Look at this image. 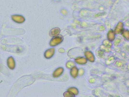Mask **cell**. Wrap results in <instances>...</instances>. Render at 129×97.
Masks as SVG:
<instances>
[{"instance_id":"6da1fadb","label":"cell","mask_w":129,"mask_h":97,"mask_svg":"<svg viewBox=\"0 0 129 97\" xmlns=\"http://www.w3.org/2000/svg\"><path fill=\"white\" fill-rule=\"evenodd\" d=\"M7 64L9 69L13 70L16 66L15 60L12 56H10L7 59Z\"/></svg>"},{"instance_id":"7a4b0ae2","label":"cell","mask_w":129,"mask_h":97,"mask_svg":"<svg viewBox=\"0 0 129 97\" xmlns=\"http://www.w3.org/2000/svg\"><path fill=\"white\" fill-rule=\"evenodd\" d=\"M54 49L53 48H50L45 51L44 54V56L46 58H51L54 54Z\"/></svg>"},{"instance_id":"3957f363","label":"cell","mask_w":129,"mask_h":97,"mask_svg":"<svg viewBox=\"0 0 129 97\" xmlns=\"http://www.w3.org/2000/svg\"><path fill=\"white\" fill-rule=\"evenodd\" d=\"M12 19L15 22L19 23H22L25 20L24 18L20 16H12Z\"/></svg>"},{"instance_id":"277c9868","label":"cell","mask_w":129,"mask_h":97,"mask_svg":"<svg viewBox=\"0 0 129 97\" xmlns=\"http://www.w3.org/2000/svg\"><path fill=\"white\" fill-rule=\"evenodd\" d=\"M58 28H54L50 32V35L52 36L56 35L58 34V30H57Z\"/></svg>"}]
</instances>
